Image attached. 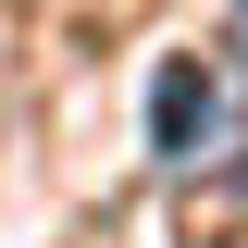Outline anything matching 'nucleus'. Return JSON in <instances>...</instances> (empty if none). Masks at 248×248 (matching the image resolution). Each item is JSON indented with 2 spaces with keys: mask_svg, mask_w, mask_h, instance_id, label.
I'll return each instance as SVG.
<instances>
[{
  "mask_svg": "<svg viewBox=\"0 0 248 248\" xmlns=\"http://www.w3.org/2000/svg\"><path fill=\"white\" fill-rule=\"evenodd\" d=\"M149 149L174 161V174H211V161L248 149V112H236V75H223V62L174 50V62L149 75Z\"/></svg>",
  "mask_w": 248,
  "mask_h": 248,
  "instance_id": "obj_1",
  "label": "nucleus"
},
{
  "mask_svg": "<svg viewBox=\"0 0 248 248\" xmlns=\"http://www.w3.org/2000/svg\"><path fill=\"white\" fill-rule=\"evenodd\" d=\"M223 50H236V75H248V0H236V25H223Z\"/></svg>",
  "mask_w": 248,
  "mask_h": 248,
  "instance_id": "obj_2",
  "label": "nucleus"
}]
</instances>
